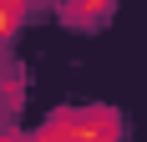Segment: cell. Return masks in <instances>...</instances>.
<instances>
[{"label": "cell", "mask_w": 147, "mask_h": 142, "mask_svg": "<svg viewBox=\"0 0 147 142\" xmlns=\"http://www.w3.org/2000/svg\"><path fill=\"white\" fill-rule=\"evenodd\" d=\"M122 122L117 112L107 107H91V112H66V142H117Z\"/></svg>", "instance_id": "obj_1"}, {"label": "cell", "mask_w": 147, "mask_h": 142, "mask_svg": "<svg viewBox=\"0 0 147 142\" xmlns=\"http://www.w3.org/2000/svg\"><path fill=\"white\" fill-rule=\"evenodd\" d=\"M20 20H26V10H20V5H5V10H0V30H5V36H10Z\"/></svg>", "instance_id": "obj_2"}, {"label": "cell", "mask_w": 147, "mask_h": 142, "mask_svg": "<svg viewBox=\"0 0 147 142\" xmlns=\"http://www.w3.org/2000/svg\"><path fill=\"white\" fill-rule=\"evenodd\" d=\"M66 20H76V26H91V20H107V10H66Z\"/></svg>", "instance_id": "obj_3"}, {"label": "cell", "mask_w": 147, "mask_h": 142, "mask_svg": "<svg viewBox=\"0 0 147 142\" xmlns=\"http://www.w3.org/2000/svg\"><path fill=\"white\" fill-rule=\"evenodd\" d=\"M0 142H26V137H20L15 127H5V132H0Z\"/></svg>", "instance_id": "obj_4"}]
</instances>
